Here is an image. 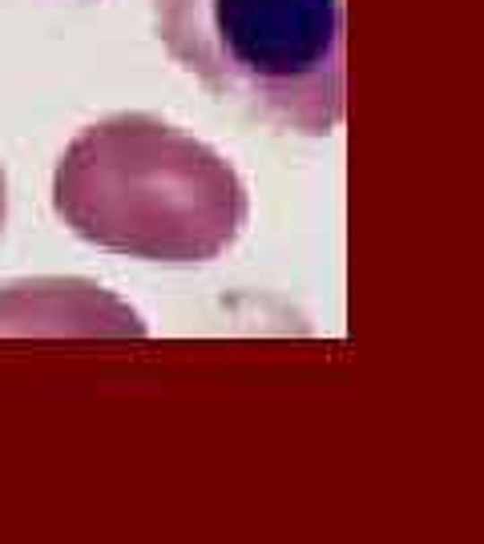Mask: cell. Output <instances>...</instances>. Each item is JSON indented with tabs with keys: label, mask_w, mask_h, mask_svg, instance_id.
<instances>
[{
	"label": "cell",
	"mask_w": 484,
	"mask_h": 544,
	"mask_svg": "<svg viewBox=\"0 0 484 544\" xmlns=\"http://www.w3.org/2000/svg\"><path fill=\"white\" fill-rule=\"evenodd\" d=\"M4 218H8V182L4 170H0V234H4Z\"/></svg>",
	"instance_id": "obj_4"
},
{
	"label": "cell",
	"mask_w": 484,
	"mask_h": 544,
	"mask_svg": "<svg viewBox=\"0 0 484 544\" xmlns=\"http://www.w3.org/2000/svg\"><path fill=\"white\" fill-rule=\"evenodd\" d=\"M53 210L89 246L190 267L238 242L250 198L214 146L161 117L117 114L65 146Z\"/></svg>",
	"instance_id": "obj_1"
},
{
	"label": "cell",
	"mask_w": 484,
	"mask_h": 544,
	"mask_svg": "<svg viewBox=\"0 0 484 544\" xmlns=\"http://www.w3.org/2000/svg\"><path fill=\"white\" fill-rule=\"evenodd\" d=\"M153 29L194 81L274 130L327 138L343 122V0H153Z\"/></svg>",
	"instance_id": "obj_2"
},
{
	"label": "cell",
	"mask_w": 484,
	"mask_h": 544,
	"mask_svg": "<svg viewBox=\"0 0 484 544\" xmlns=\"http://www.w3.org/2000/svg\"><path fill=\"white\" fill-rule=\"evenodd\" d=\"M0 339H145V323L85 278H24L0 286Z\"/></svg>",
	"instance_id": "obj_3"
}]
</instances>
